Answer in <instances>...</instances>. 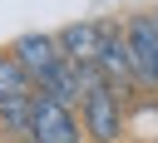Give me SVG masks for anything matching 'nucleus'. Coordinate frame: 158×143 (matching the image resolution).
I'll return each mask as SVG.
<instances>
[{
    "label": "nucleus",
    "mask_w": 158,
    "mask_h": 143,
    "mask_svg": "<svg viewBox=\"0 0 158 143\" xmlns=\"http://www.w3.org/2000/svg\"><path fill=\"white\" fill-rule=\"evenodd\" d=\"M94 69L104 74V84H109L123 104L138 94V84H133V54H128V39H123V20H104V44H99Z\"/></svg>",
    "instance_id": "20e7f679"
},
{
    "label": "nucleus",
    "mask_w": 158,
    "mask_h": 143,
    "mask_svg": "<svg viewBox=\"0 0 158 143\" xmlns=\"http://www.w3.org/2000/svg\"><path fill=\"white\" fill-rule=\"evenodd\" d=\"M30 143H89V138H84V123L74 118L69 104L35 89V99H30Z\"/></svg>",
    "instance_id": "7ed1b4c3"
},
{
    "label": "nucleus",
    "mask_w": 158,
    "mask_h": 143,
    "mask_svg": "<svg viewBox=\"0 0 158 143\" xmlns=\"http://www.w3.org/2000/svg\"><path fill=\"white\" fill-rule=\"evenodd\" d=\"M5 49L25 64V74L35 79V89H40V79H44V74L64 59V54H59V39H54V35H44V30H25V35H15Z\"/></svg>",
    "instance_id": "39448f33"
},
{
    "label": "nucleus",
    "mask_w": 158,
    "mask_h": 143,
    "mask_svg": "<svg viewBox=\"0 0 158 143\" xmlns=\"http://www.w3.org/2000/svg\"><path fill=\"white\" fill-rule=\"evenodd\" d=\"M84 74V104H79V123H84V138L89 143H118L123 138V99L104 84V74L89 64L79 69Z\"/></svg>",
    "instance_id": "f257e3e1"
},
{
    "label": "nucleus",
    "mask_w": 158,
    "mask_h": 143,
    "mask_svg": "<svg viewBox=\"0 0 158 143\" xmlns=\"http://www.w3.org/2000/svg\"><path fill=\"white\" fill-rule=\"evenodd\" d=\"M30 99L35 94L0 99V143H30Z\"/></svg>",
    "instance_id": "6e6552de"
},
{
    "label": "nucleus",
    "mask_w": 158,
    "mask_h": 143,
    "mask_svg": "<svg viewBox=\"0 0 158 143\" xmlns=\"http://www.w3.org/2000/svg\"><path fill=\"white\" fill-rule=\"evenodd\" d=\"M123 39H128V54H133L138 94H158V10H133L123 20Z\"/></svg>",
    "instance_id": "f03ea898"
},
{
    "label": "nucleus",
    "mask_w": 158,
    "mask_h": 143,
    "mask_svg": "<svg viewBox=\"0 0 158 143\" xmlns=\"http://www.w3.org/2000/svg\"><path fill=\"white\" fill-rule=\"evenodd\" d=\"M54 39H59V54L69 64L89 69L99 59V44H104V20H69L64 30H54Z\"/></svg>",
    "instance_id": "423d86ee"
},
{
    "label": "nucleus",
    "mask_w": 158,
    "mask_h": 143,
    "mask_svg": "<svg viewBox=\"0 0 158 143\" xmlns=\"http://www.w3.org/2000/svg\"><path fill=\"white\" fill-rule=\"evenodd\" d=\"M40 94H49V99H59V104L79 108V104H84V74H79V64L59 59V64L40 79Z\"/></svg>",
    "instance_id": "0eeeda50"
},
{
    "label": "nucleus",
    "mask_w": 158,
    "mask_h": 143,
    "mask_svg": "<svg viewBox=\"0 0 158 143\" xmlns=\"http://www.w3.org/2000/svg\"><path fill=\"white\" fill-rule=\"evenodd\" d=\"M10 94H35V79L25 74V64L10 49H0V99H10Z\"/></svg>",
    "instance_id": "1a4fd4ad"
}]
</instances>
